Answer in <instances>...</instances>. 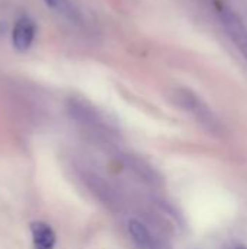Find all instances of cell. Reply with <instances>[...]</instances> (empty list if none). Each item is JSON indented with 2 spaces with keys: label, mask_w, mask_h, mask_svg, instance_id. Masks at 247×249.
Returning <instances> with one entry per match:
<instances>
[{
  "label": "cell",
  "mask_w": 247,
  "mask_h": 249,
  "mask_svg": "<svg viewBox=\"0 0 247 249\" xmlns=\"http://www.w3.org/2000/svg\"><path fill=\"white\" fill-rule=\"evenodd\" d=\"M218 15H220L221 25L224 26L229 38L247 61V26L245 25L243 19L226 4H221L218 7Z\"/></svg>",
  "instance_id": "1"
},
{
  "label": "cell",
  "mask_w": 247,
  "mask_h": 249,
  "mask_svg": "<svg viewBox=\"0 0 247 249\" xmlns=\"http://www.w3.org/2000/svg\"><path fill=\"white\" fill-rule=\"evenodd\" d=\"M35 34H36L35 22L28 16L20 18L13 26V32H12L13 47L19 51H26L32 45Z\"/></svg>",
  "instance_id": "2"
},
{
  "label": "cell",
  "mask_w": 247,
  "mask_h": 249,
  "mask_svg": "<svg viewBox=\"0 0 247 249\" xmlns=\"http://www.w3.org/2000/svg\"><path fill=\"white\" fill-rule=\"evenodd\" d=\"M31 236L33 249H55L57 235L54 229L45 222L31 223Z\"/></svg>",
  "instance_id": "3"
},
{
  "label": "cell",
  "mask_w": 247,
  "mask_h": 249,
  "mask_svg": "<svg viewBox=\"0 0 247 249\" xmlns=\"http://www.w3.org/2000/svg\"><path fill=\"white\" fill-rule=\"evenodd\" d=\"M128 233L138 249H160L159 242L150 233V231L138 220H130Z\"/></svg>",
  "instance_id": "4"
},
{
  "label": "cell",
  "mask_w": 247,
  "mask_h": 249,
  "mask_svg": "<svg viewBox=\"0 0 247 249\" xmlns=\"http://www.w3.org/2000/svg\"><path fill=\"white\" fill-rule=\"evenodd\" d=\"M44 1L47 3L48 7H51L54 12H57L63 18H66L71 22L79 20V13L74 9V6L70 3V0H44Z\"/></svg>",
  "instance_id": "5"
},
{
  "label": "cell",
  "mask_w": 247,
  "mask_h": 249,
  "mask_svg": "<svg viewBox=\"0 0 247 249\" xmlns=\"http://www.w3.org/2000/svg\"><path fill=\"white\" fill-rule=\"evenodd\" d=\"M236 249H247V247H245V245H239Z\"/></svg>",
  "instance_id": "6"
}]
</instances>
